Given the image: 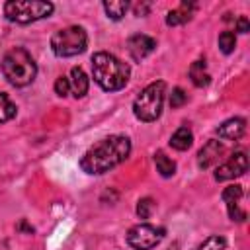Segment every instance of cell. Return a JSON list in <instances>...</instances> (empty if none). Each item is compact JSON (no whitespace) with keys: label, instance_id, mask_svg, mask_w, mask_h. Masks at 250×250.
<instances>
[{"label":"cell","instance_id":"obj_1","mask_svg":"<svg viewBox=\"0 0 250 250\" xmlns=\"http://www.w3.org/2000/svg\"><path fill=\"white\" fill-rule=\"evenodd\" d=\"M131 154V141L125 135H109L90 146L80 158V168L90 176H100L125 162Z\"/></svg>","mask_w":250,"mask_h":250},{"label":"cell","instance_id":"obj_2","mask_svg":"<svg viewBox=\"0 0 250 250\" xmlns=\"http://www.w3.org/2000/svg\"><path fill=\"white\" fill-rule=\"evenodd\" d=\"M92 76L96 84L105 92H117L125 88L131 76V68L127 62L117 59L111 53L98 51L92 55Z\"/></svg>","mask_w":250,"mask_h":250},{"label":"cell","instance_id":"obj_3","mask_svg":"<svg viewBox=\"0 0 250 250\" xmlns=\"http://www.w3.org/2000/svg\"><path fill=\"white\" fill-rule=\"evenodd\" d=\"M2 74L12 86L23 88L35 80L37 64L23 47H14L2 59Z\"/></svg>","mask_w":250,"mask_h":250},{"label":"cell","instance_id":"obj_4","mask_svg":"<svg viewBox=\"0 0 250 250\" xmlns=\"http://www.w3.org/2000/svg\"><path fill=\"white\" fill-rule=\"evenodd\" d=\"M164 96H166V82L164 80L150 82L146 88L141 90V94L133 102L135 117L139 121H145V123L156 121L160 117V113H162Z\"/></svg>","mask_w":250,"mask_h":250},{"label":"cell","instance_id":"obj_5","mask_svg":"<svg viewBox=\"0 0 250 250\" xmlns=\"http://www.w3.org/2000/svg\"><path fill=\"white\" fill-rule=\"evenodd\" d=\"M55 10L53 2H43V0H10L4 4V16L8 21L27 25L37 20L49 18Z\"/></svg>","mask_w":250,"mask_h":250},{"label":"cell","instance_id":"obj_6","mask_svg":"<svg viewBox=\"0 0 250 250\" xmlns=\"http://www.w3.org/2000/svg\"><path fill=\"white\" fill-rule=\"evenodd\" d=\"M88 47V35L82 25H68L51 35V51L57 57L68 59L84 53Z\"/></svg>","mask_w":250,"mask_h":250},{"label":"cell","instance_id":"obj_7","mask_svg":"<svg viewBox=\"0 0 250 250\" xmlns=\"http://www.w3.org/2000/svg\"><path fill=\"white\" fill-rule=\"evenodd\" d=\"M166 234L164 227H154L148 223H141L129 229L127 232V244L135 250H152L156 248Z\"/></svg>","mask_w":250,"mask_h":250},{"label":"cell","instance_id":"obj_8","mask_svg":"<svg viewBox=\"0 0 250 250\" xmlns=\"http://www.w3.org/2000/svg\"><path fill=\"white\" fill-rule=\"evenodd\" d=\"M248 170V156L244 150H236L234 154L229 156L227 162H223L221 166H217L215 170V180L217 182H227V180H234L242 174H246Z\"/></svg>","mask_w":250,"mask_h":250},{"label":"cell","instance_id":"obj_9","mask_svg":"<svg viewBox=\"0 0 250 250\" xmlns=\"http://www.w3.org/2000/svg\"><path fill=\"white\" fill-rule=\"evenodd\" d=\"M127 49H129L131 59L139 62V61L146 59V57L156 49V41H154L152 37L145 35V33H135V35L129 37V41H127Z\"/></svg>","mask_w":250,"mask_h":250},{"label":"cell","instance_id":"obj_10","mask_svg":"<svg viewBox=\"0 0 250 250\" xmlns=\"http://www.w3.org/2000/svg\"><path fill=\"white\" fill-rule=\"evenodd\" d=\"M221 154H223V143L217 141V139H211V141H207L199 148V152H197V166L201 170H207V168H211L219 160Z\"/></svg>","mask_w":250,"mask_h":250},{"label":"cell","instance_id":"obj_11","mask_svg":"<svg viewBox=\"0 0 250 250\" xmlns=\"http://www.w3.org/2000/svg\"><path fill=\"white\" fill-rule=\"evenodd\" d=\"M197 10V4L195 2H188L184 0L178 8L170 10L168 16H166V25L174 27V25H182V23H188L191 18H193V12Z\"/></svg>","mask_w":250,"mask_h":250},{"label":"cell","instance_id":"obj_12","mask_svg":"<svg viewBox=\"0 0 250 250\" xmlns=\"http://www.w3.org/2000/svg\"><path fill=\"white\" fill-rule=\"evenodd\" d=\"M244 129H246V121L242 117H230L217 127V135L227 141H236L244 135Z\"/></svg>","mask_w":250,"mask_h":250},{"label":"cell","instance_id":"obj_13","mask_svg":"<svg viewBox=\"0 0 250 250\" xmlns=\"http://www.w3.org/2000/svg\"><path fill=\"white\" fill-rule=\"evenodd\" d=\"M70 92L74 98H84L88 94V86H90V80L86 76V72L80 68V66H72L70 68Z\"/></svg>","mask_w":250,"mask_h":250},{"label":"cell","instance_id":"obj_14","mask_svg":"<svg viewBox=\"0 0 250 250\" xmlns=\"http://www.w3.org/2000/svg\"><path fill=\"white\" fill-rule=\"evenodd\" d=\"M189 78H191L193 86H197V88H203V86H207L211 82V74L207 70L205 59H199V61L191 62V66H189Z\"/></svg>","mask_w":250,"mask_h":250},{"label":"cell","instance_id":"obj_15","mask_svg":"<svg viewBox=\"0 0 250 250\" xmlns=\"http://www.w3.org/2000/svg\"><path fill=\"white\" fill-rule=\"evenodd\" d=\"M193 145V133L189 127L182 125L174 131V135L170 137V146L176 148V150H188L189 146Z\"/></svg>","mask_w":250,"mask_h":250},{"label":"cell","instance_id":"obj_16","mask_svg":"<svg viewBox=\"0 0 250 250\" xmlns=\"http://www.w3.org/2000/svg\"><path fill=\"white\" fill-rule=\"evenodd\" d=\"M154 166H156V172L162 178H172L176 174V162L170 156H166L164 150H156L154 152Z\"/></svg>","mask_w":250,"mask_h":250},{"label":"cell","instance_id":"obj_17","mask_svg":"<svg viewBox=\"0 0 250 250\" xmlns=\"http://www.w3.org/2000/svg\"><path fill=\"white\" fill-rule=\"evenodd\" d=\"M102 6H104V12L107 14V18L113 21H119L129 10V2H125V0H111V2H104Z\"/></svg>","mask_w":250,"mask_h":250},{"label":"cell","instance_id":"obj_18","mask_svg":"<svg viewBox=\"0 0 250 250\" xmlns=\"http://www.w3.org/2000/svg\"><path fill=\"white\" fill-rule=\"evenodd\" d=\"M16 113H18L16 104L8 98V94L0 92V123H6V121H10V119H14Z\"/></svg>","mask_w":250,"mask_h":250},{"label":"cell","instance_id":"obj_19","mask_svg":"<svg viewBox=\"0 0 250 250\" xmlns=\"http://www.w3.org/2000/svg\"><path fill=\"white\" fill-rule=\"evenodd\" d=\"M242 195H244V189H242V186H238V184H230V186H227V188L223 189V193H221V197H223L225 205L240 203Z\"/></svg>","mask_w":250,"mask_h":250},{"label":"cell","instance_id":"obj_20","mask_svg":"<svg viewBox=\"0 0 250 250\" xmlns=\"http://www.w3.org/2000/svg\"><path fill=\"white\" fill-rule=\"evenodd\" d=\"M225 246H227V240H225L223 236L211 234V236H207L195 250H225Z\"/></svg>","mask_w":250,"mask_h":250},{"label":"cell","instance_id":"obj_21","mask_svg":"<svg viewBox=\"0 0 250 250\" xmlns=\"http://www.w3.org/2000/svg\"><path fill=\"white\" fill-rule=\"evenodd\" d=\"M236 47V35L232 31H223L219 35V49L225 53V55H230Z\"/></svg>","mask_w":250,"mask_h":250},{"label":"cell","instance_id":"obj_22","mask_svg":"<svg viewBox=\"0 0 250 250\" xmlns=\"http://www.w3.org/2000/svg\"><path fill=\"white\" fill-rule=\"evenodd\" d=\"M154 199L152 197H143V199H139V203H137V215L141 217V219H148L150 215H152V211H154Z\"/></svg>","mask_w":250,"mask_h":250},{"label":"cell","instance_id":"obj_23","mask_svg":"<svg viewBox=\"0 0 250 250\" xmlns=\"http://www.w3.org/2000/svg\"><path fill=\"white\" fill-rule=\"evenodd\" d=\"M168 102H170V107H172V109H178V107H182V105L188 102V94H186L180 86H176V88L172 90V94H170V100H168Z\"/></svg>","mask_w":250,"mask_h":250},{"label":"cell","instance_id":"obj_24","mask_svg":"<svg viewBox=\"0 0 250 250\" xmlns=\"http://www.w3.org/2000/svg\"><path fill=\"white\" fill-rule=\"evenodd\" d=\"M55 94L61 96V98H64V96L70 94V82H68L66 76H59V78L55 80Z\"/></svg>","mask_w":250,"mask_h":250},{"label":"cell","instance_id":"obj_25","mask_svg":"<svg viewBox=\"0 0 250 250\" xmlns=\"http://www.w3.org/2000/svg\"><path fill=\"white\" fill-rule=\"evenodd\" d=\"M248 29H250L248 18H246V16H240V18L236 20V31H238V33H248Z\"/></svg>","mask_w":250,"mask_h":250},{"label":"cell","instance_id":"obj_26","mask_svg":"<svg viewBox=\"0 0 250 250\" xmlns=\"http://www.w3.org/2000/svg\"><path fill=\"white\" fill-rule=\"evenodd\" d=\"M133 10H135V16H146L148 10H150V4H148V2H145V4H137Z\"/></svg>","mask_w":250,"mask_h":250},{"label":"cell","instance_id":"obj_27","mask_svg":"<svg viewBox=\"0 0 250 250\" xmlns=\"http://www.w3.org/2000/svg\"><path fill=\"white\" fill-rule=\"evenodd\" d=\"M18 229H23V230H27V232H29V234H31V232H33V227H29V225H27V223H25V221H21V223H20V227H18Z\"/></svg>","mask_w":250,"mask_h":250},{"label":"cell","instance_id":"obj_28","mask_svg":"<svg viewBox=\"0 0 250 250\" xmlns=\"http://www.w3.org/2000/svg\"><path fill=\"white\" fill-rule=\"evenodd\" d=\"M168 250H178V244H174V246H170Z\"/></svg>","mask_w":250,"mask_h":250}]
</instances>
